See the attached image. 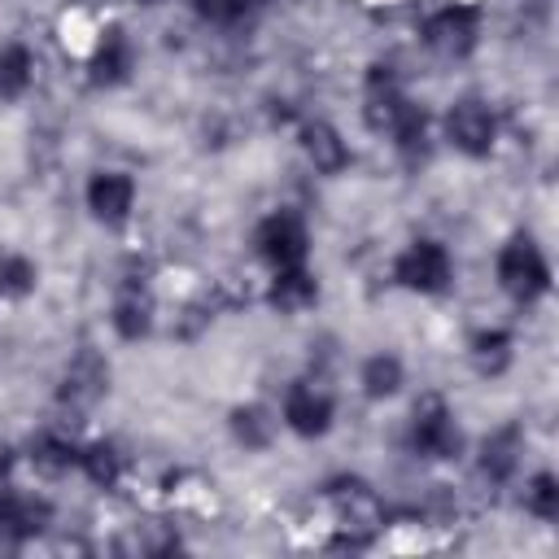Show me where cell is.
I'll use <instances>...</instances> for the list:
<instances>
[{"label": "cell", "instance_id": "7", "mask_svg": "<svg viewBox=\"0 0 559 559\" xmlns=\"http://www.w3.org/2000/svg\"><path fill=\"white\" fill-rule=\"evenodd\" d=\"M406 96H402V87H397V79L384 70V66H376L371 70V79H367V122L376 127V131H393V122L406 114Z\"/></svg>", "mask_w": 559, "mask_h": 559}, {"label": "cell", "instance_id": "13", "mask_svg": "<svg viewBox=\"0 0 559 559\" xmlns=\"http://www.w3.org/2000/svg\"><path fill=\"white\" fill-rule=\"evenodd\" d=\"M314 293L319 288H314V280L301 266H284L275 275V284H271V306L284 310V314H297V310H306L314 301Z\"/></svg>", "mask_w": 559, "mask_h": 559}, {"label": "cell", "instance_id": "6", "mask_svg": "<svg viewBox=\"0 0 559 559\" xmlns=\"http://www.w3.org/2000/svg\"><path fill=\"white\" fill-rule=\"evenodd\" d=\"M424 39H428V48L441 52V57H463V52H472V44H476V13H472V9H441V13L424 26Z\"/></svg>", "mask_w": 559, "mask_h": 559}, {"label": "cell", "instance_id": "18", "mask_svg": "<svg viewBox=\"0 0 559 559\" xmlns=\"http://www.w3.org/2000/svg\"><path fill=\"white\" fill-rule=\"evenodd\" d=\"M362 384H367V393H371V397L393 393V389L402 384V362H397V358H389V354H376V358L362 367Z\"/></svg>", "mask_w": 559, "mask_h": 559}, {"label": "cell", "instance_id": "4", "mask_svg": "<svg viewBox=\"0 0 559 559\" xmlns=\"http://www.w3.org/2000/svg\"><path fill=\"white\" fill-rule=\"evenodd\" d=\"M411 437H415V450H424L432 459L459 454V428H454V419H450L441 397H424L415 406V432Z\"/></svg>", "mask_w": 559, "mask_h": 559}, {"label": "cell", "instance_id": "9", "mask_svg": "<svg viewBox=\"0 0 559 559\" xmlns=\"http://www.w3.org/2000/svg\"><path fill=\"white\" fill-rule=\"evenodd\" d=\"M284 419H288L293 432L319 437V432H328V424H332V402H328V393H314L310 384H297V389H288Z\"/></svg>", "mask_w": 559, "mask_h": 559}, {"label": "cell", "instance_id": "15", "mask_svg": "<svg viewBox=\"0 0 559 559\" xmlns=\"http://www.w3.org/2000/svg\"><path fill=\"white\" fill-rule=\"evenodd\" d=\"M31 70H35L31 52L22 44H9L0 52V96H22L31 87Z\"/></svg>", "mask_w": 559, "mask_h": 559}, {"label": "cell", "instance_id": "10", "mask_svg": "<svg viewBox=\"0 0 559 559\" xmlns=\"http://www.w3.org/2000/svg\"><path fill=\"white\" fill-rule=\"evenodd\" d=\"M105 380H109L105 362H100L92 349H83V354L70 362V371H66L61 402H70V406H92V402L105 393Z\"/></svg>", "mask_w": 559, "mask_h": 559}, {"label": "cell", "instance_id": "20", "mask_svg": "<svg viewBox=\"0 0 559 559\" xmlns=\"http://www.w3.org/2000/svg\"><path fill=\"white\" fill-rule=\"evenodd\" d=\"M524 507H528L533 515H542V520H555V515H559V485H555L550 472H542V476L528 480V489H524Z\"/></svg>", "mask_w": 559, "mask_h": 559}, {"label": "cell", "instance_id": "3", "mask_svg": "<svg viewBox=\"0 0 559 559\" xmlns=\"http://www.w3.org/2000/svg\"><path fill=\"white\" fill-rule=\"evenodd\" d=\"M445 131H450V140H454V148H463V153H472V157H480V153H489L493 148V114H489V105H480V100H454V109L445 114Z\"/></svg>", "mask_w": 559, "mask_h": 559}, {"label": "cell", "instance_id": "23", "mask_svg": "<svg viewBox=\"0 0 559 559\" xmlns=\"http://www.w3.org/2000/svg\"><path fill=\"white\" fill-rule=\"evenodd\" d=\"M192 9L214 17V22H231V17H240L249 9V0H192Z\"/></svg>", "mask_w": 559, "mask_h": 559}, {"label": "cell", "instance_id": "11", "mask_svg": "<svg viewBox=\"0 0 559 559\" xmlns=\"http://www.w3.org/2000/svg\"><path fill=\"white\" fill-rule=\"evenodd\" d=\"M131 70V44L118 26L105 31V39L96 44V57H92V79L96 83H118L122 74Z\"/></svg>", "mask_w": 559, "mask_h": 559}, {"label": "cell", "instance_id": "2", "mask_svg": "<svg viewBox=\"0 0 559 559\" xmlns=\"http://www.w3.org/2000/svg\"><path fill=\"white\" fill-rule=\"evenodd\" d=\"M393 275H397V284H406V288H415V293H441V288L450 284V258H445L441 245L415 240V245L397 258Z\"/></svg>", "mask_w": 559, "mask_h": 559}, {"label": "cell", "instance_id": "17", "mask_svg": "<svg viewBox=\"0 0 559 559\" xmlns=\"http://www.w3.org/2000/svg\"><path fill=\"white\" fill-rule=\"evenodd\" d=\"M515 454H520V432L515 428H502V432H493L489 441H485V472L489 476H511V467H515Z\"/></svg>", "mask_w": 559, "mask_h": 559}, {"label": "cell", "instance_id": "12", "mask_svg": "<svg viewBox=\"0 0 559 559\" xmlns=\"http://www.w3.org/2000/svg\"><path fill=\"white\" fill-rule=\"evenodd\" d=\"M301 144H306L310 162H314L319 170H328V175H336V170L349 162V153H345L341 135H336L328 122H306V127H301Z\"/></svg>", "mask_w": 559, "mask_h": 559}, {"label": "cell", "instance_id": "19", "mask_svg": "<svg viewBox=\"0 0 559 559\" xmlns=\"http://www.w3.org/2000/svg\"><path fill=\"white\" fill-rule=\"evenodd\" d=\"M31 288H35V262L22 258V253L0 258V293H9V297H26Z\"/></svg>", "mask_w": 559, "mask_h": 559}, {"label": "cell", "instance_id": "1", "mask_svg": "<svg viewBox=\"0 0 559 559\" xmlns=\"http://www.w3.org/2000/svg\"><path fill=\"white\" fill-rule=\"evenodd\" d=\"M498 280H502V288H507L515 301L542 297L546 284H550V271H546L542 249H537L528 236H515V240L498 253Z\"/></svg>", "mask_w": 559, "mask_h": 559}, {"label": "cell", "instance_id": "22", "mask_svg": "<svg viewBox=\"0 0 559 559\" xmlns=\"http://www.w3.org/2000/svg\"><path fill=\"white\" fill-rule=\"evenodd\" d=\"M83 467H87V476H92L96 485H114V476H118V454H114V445H92V450L83 454Z\"/></svg>", "mask_w": 559, "mask_h": 559}, {"label": "cell", "instance_id": "21", "mask_svg": "<svg viewBox=\"0 0 559 559\" xmlns=\"http://www.w3.org/2000/svg\"><path fill=\"white\" fill-rule=\"evenodd\" d=\"M231 419H236V437H240L245 445H266V437H271V424H266V415H262L258 406H249V411H236Z\"/></svg>", "mask_w": 559, "mask_h": 559}, {"label": "cell", "instance_id": "25", "mask_svg": "<svg viewBox=\"0 0 559 559\" xmlns=\"http://www.w3.org/2000/svg\"><path fill=\"white\" fill-rule=\"evenodd\" d=\"M249 4H253V0H249Z\"/></svg>", "mask_w": 559, "mask_h": 559}, {"label": "cell", "instance_id": "24", "mask_svg": "<svg viewBox=\"0 0 559 559\" xmlns=\"http://www.w3.org/2000/svg\"><path fill=\"white\" fill-rule=\"evenodd\" d=\"M9 493H13V485H9V476H4V472H0V502H4V498H9Z\"/></svg>", "mask_w": 559, "mask_h": 559}, {"label": "cell", "instance_id": "16", "mask_svg": "<svg viewBox=\"0 0 559 559\" xmlns=\"http://www.w3.org/2000/svg\"><path fill=\"white\" fill-rule=\"evenodd\" d=\"M114 328H118L127 341H135V336L148 332V297H144L140 288H127V293L118 297V306H114Z\"/></svg>", "mask_w": 559, "mask_h": 559}, {"label": "cell", "instance_id": "14", "mask_svg": "<svg viewBox=\"0 0 559 559\" xmlns=\"http://www.w3.org/2000/svg\"><path fill=\"white\" fill-rule=\"evenodd\" d=\"M48 524V502H35V498H17L9 493L0 502V528H9L13 537H31Z\"/></svg>", "mask_w": 559, "mask_h": 559}, {"label": "cell", "instance_id": "5", "mask_svg": "<svg viewBox=\"0 0 559 559\" xmlns=\"http://www.w3.org/2000/svg\"><path fill=\"white\" fill-rule=\"evenodd\" d=\"M258 253L271 262V266H301L306 258V227L293 218V214H271L262 227H258Z\"/></svg>", "mask_w": 559, "mask_h": 559}, {"label": "cell", "instance_id": "8", "mask_svg": "<svg viewBox=\"0 0 559 559\" xmlns=\"http://www.w3.org/2000/svg\"><path fill=\"white\" fill-rule=\"evenodd\" d=\"M131 201H135V183L127 175H118V170H105V175H96L87 183V205H92V214L100 223H122Z\"/></svg>", "mask_w": 559, "mask_h": 559}]
</instances>
